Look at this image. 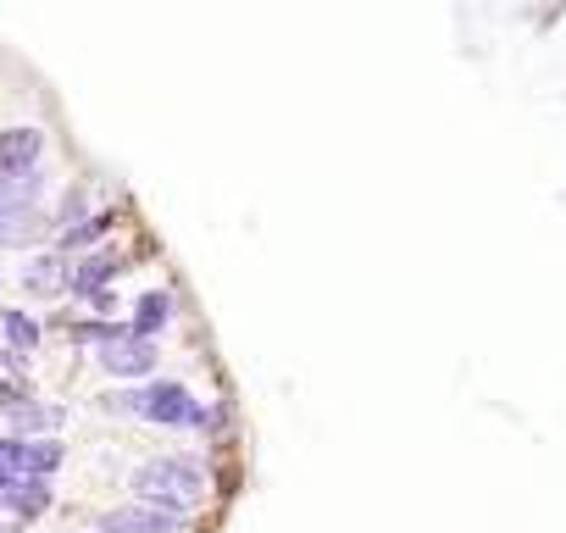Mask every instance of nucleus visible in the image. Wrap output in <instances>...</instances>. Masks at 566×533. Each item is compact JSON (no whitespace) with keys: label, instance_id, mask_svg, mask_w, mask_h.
Listing matches in <instances>:
<instances>
[{"label":"nucleus","instance_id":"12","mask_svg":"<svg viewBox=\"0 0 566 533\" xmlns=\"http://www.w3.org/2000/svg\"><path fill=\"white\" fill-rule=\"evenodd\" d=\"M73 467V439H23V478H62Z\"/></svg>","mask_w":566,"mask_h":533},{"label":"nucleus","instance_id":"1","mask_svg":"<svg viewBox=\"0 0 566 533\" xmlns=\"http://www.w3.org/2000/svg\"><path fill=\"white\" fill-rule=\"evenodd\" d=\"M217 483H222L217 456L200 450V445L139 450L128 461V472H123V494L128 500H145V505H161V511H178V516H206Z\"/></svg>","mask_w":566,"mask_h":533},{"label":"nucleus","instance_id":"11","mask_svg":"<svg viewBox=\"0 0 566 533\" xmlns=\"http://www.w3.org/2000/svg\"><path fill=\"white\" fill-rule=\"evenodd\" d=\"M95 211H101V200H95V178H62V184H56V195H51V222H56V233L84 228Z\"/></svg>","mask_w":566,"mask_h":533},{"label":"nucleus","instance_id":"2","mask_svg":"<svg viewBox=\"0 0 566 533\" xmlns=\"http://www.w3.org/2000/svg\"><path fill=\"white\" fill-rule=\"evenodd\" d=\"M134 266H139V255H134L123 239H112V244H101V250H90V255H73V266H67V306L84 312L95 295L117 290Z\"/></svg>","mask_w":566,"mask_h":533},{"label":"nucleus","instance_id":"10","mask_svg":"<svg viewBox=\"0 0 566 533\" xmlns=\"http://www.w3.org/2000/svg\"><path fill=\"white\" fill-rule=\"evenodd\" d=\"M56 505H62V489H56L51 478H18L7 494H0V516H7V522H18V527H34V522H45Z\"/></svg>","mask_w":566,"mask_h":533},{"label":"nucleus","instance_id":"8","mask_svg":"<svg viewBox=\"0 0 566 533\" xmlns=\"http://www.w3.org/2000/svg\"><path fill=\"white\" fill-rule=\"evenodd\" d=\"M67 428H73V406L62 395H34L0 422V433H18V439H67Z\"/></svg>","mask_w":566,"mask_h":533},{"label":"nucleus","instance_id":"15","mask_svg":"<svg viewBox=\"0 0 566 533\" xmlns=\"http://www.w3.org/2000/svg\"><path fill=\"white\" fill-rule=\"evenodd\" d=\"M0 533H29V527H18V522H7V516H0Z\"/></svg>","mask_w":566,"mask_h":533},{"label":"nucleus","instance_id":"6","mask_svg":"<svg viewBox=\"0 0 566 533\" xmlns=\"http://www.w3.org/2000/svg\"><path fill=\"white\" fill-rule=\"evenodd\" d=\"M51 167V128L45 123H7L0 128V178H29Z\"/></svg>","mask_w":566,"mask_h":533},{"label":"nucleus","instance_id":"14","mask_svg":"<svg viewBox=\"0 0 566 533\" xmlns=\"http://www.w3.org/2000/svg\"><path fill=\"white\" fill-rule=\"evenodd\" d=\"M62 533H95V527H90V522H67Z\"/></svg>","mask_w":566,"mask_h":533},{"label":"nucleus","instance_id":"4","mask_svg":"<svg viewBox=\"0 0 566 533\" xmlns=\"http://www.w3.org/2000/svg\"><path fill=\"white\" fill-rule=\"evenodd\" d=\"M90 367H95L106 384H150V378H161V373H167V345L139 339L134 328H123L106 351H95V356H90Z\"/></svg>","mask_w":566,"mask_h":533},{"label":"nucleus","instance_id":"5","mask_svg":"<svg viewBox=\"0 0 566 533\" xmlns=\"http://www.w3.org/2000/svg\"><path fill=\"white\" fill-rule=\"evenodd\" d=\"M95 533H195L200 516H178V511H161V505H145V500H112L90 516Z\"/></svg>","mask_w":566,"mask_h":533},{"label":"nucleus","instance_id":"13","mask_svg":"<svg viewBox=\"0 0 566 533\" xmlns=\"http://www.w3.org/2000/svg\"><path fill=\"white\" fill-rule=\"evenodd\" d=\"M12 295V273H7V266H0V301H7Z\"/></svg>","mask_w":566,"mask_h":533},{"label":"nucleus","instance_id":"7","mask_svg":"<svg viewBox=\"0 0 566 533\" xmlns=\"http://www.w3.org/2000/svg\"><path fill=\"white\" fill-rule=\"evenodd\" d=\"M184 323V295H178V284H150V290H139L134 301H128V328L139 334V339H156V345H167V334Z\"/></svg>","mask_w":566,"mask_h":533},{"label":"nucleus","instance_id":"9","mask_svg":"<svg viewBox=\"0 0 566 533\" xmlns=\"http://www.w3.org/2000/svg\"><path fill=\"white\" fill-rule=\"evenodd\" d=\"M0 345L18 351V356H45L51 351V328H45V312L23 306V301H0Z\"/></svg>","mask_w":566,"mask_h":533},{"label":"nucleus","instance_id":"3","mask_svg":"<svg viewBox=\"0 0 566 533\" xmlns=\"http://www.w3.org/2000/svg\"><path fill=\"white\" fill-rule=\"evenodd\" d=\"M67 255L51 244V250H34V255H18V266H12V295L23 301V306H34V312H56V306H67Z\"/></svg>","mask_w":566,"mask_h":533}]
</instances>
